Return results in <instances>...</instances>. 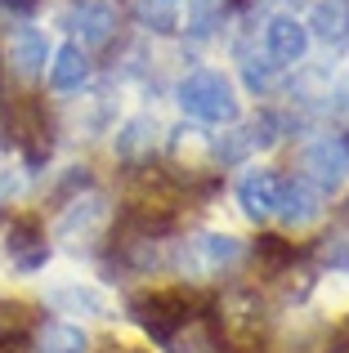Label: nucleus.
Listing matches in <instances>:
<instances>
[{
    "mask_svg": "<svg viewBox=\"0 0 349 353\" xmlns=\"http://www.w3.org/2000/svg\"><path fill=\"white\" fill-rule=\"evenodd\" d=\"M174 99L192 121L201 125H237L242 117V99H237V85L215 68H197L174 85Z\"/></svg>",
    "mask_w": 349,
    "mask_h": 353,
    "instance_id": "obj_1",
    "label": "nucleus"
},
{
    "mask_svg": "<svg viewBox=\"0 0 349 353\" xmlns=\"http://www.w3.org/2000/svg\"><path fill=\"white\" fill-rule=\"evenodd\" d=\"M327 99H332V112L336 117H349V77L336 85V94H327Z\"/></svg>",
    "mask_w": 349,
    "mask_h": 353,
    "instance_id": "obj_24",
    "label": "nucleus"
},
{
    "mask_svg": "<svg viewBox=\"0 0 349 353\" xmlns=\"http://www.w3.org/2000/svg\"><path fill=\"white\" fill-rule=\"evenodd\" d=\"M246 246L233 233H192L183 241H170L166 250V268H174L179 277H215L224 268L242 264Z\"/></svg>",
    "mask_w": 349,
    "mask_h": 353,
    "instance_id": "obj_2",
    "label": "nucleus"
},
{
    "mask_svg": "<svg viewBox=\"0 0 349 353\" xmlns=\"http://www.w3.org/2000/svg\"><path fill=\"white\" fill-rule=\"evenodd\" d=\"M36 9H41V0H0V14L9 18H32Z\"/></svg>",
    "mask_w": 349,
    "mask_h": 353,
    "instance_id": "obj_23",
    "label": "nucleus"
},
{
    "mask_svg": "<svg viewBox=\"0 0 349 353\" xmlns=\"http://www.w3.org/2000/svg\"><path fill=\"white\" fill-rule=\"evenodd\" d=\"M255 259H260V264H269L273 273H282V264H291V259H296V246H291V241H282V237H260V241H255Z\"/></svg>",
    "mask_w": 349,
    "mask_h": 353,
    "instance_id": "obj_21",
    "label": "nucleus"
},
{
    "mask_svg": "<svg viewBox=\"0 0 349 353\" xmlns=\"http://www.w3.org/2000/svg\"><path fill=\"white\" fill-rule=\"evenodd\" d=\"M305 27L318 41H345L349 36V0H314Z\"/></svg>",
    "mask_w": 349,
    "mask_h": 353,
    "instance_id": "obj_17",
    "label": "nucleus"
},
{
    "mask_svg": "<svg viewBox=\"0 0 349 353\" xmlns=\"http://www.w3.org/2000/svg\"><path fill=\"white\" fill-rule=\"evenodd\" d=\"M345 143H349V139H345Z\"/></svg>",
    "mask_w": 349,
    "mask_h": 353,
    "instance_id": "obj_26",
    "label": "nucleus"
},
{
    "mask_svg": "<svg viewBox=\"0 0 349 353\" xmlns=\"http://www.w3.org/2000/svg\"><path fill=\"white\" fill-rule=\"evenodd\" d=\"M309 41L314 36H309L305 18H296V14H278L264 27V50H269L273 68H300L305 54H309Z\"/></svg>",
    "mask_w": 349,
    "mask_h": 353,
    "instance_id": "obj_8",
    "label": "nucleus"
},
{
    "mask_svg": "<svg viewBox=\"0 0 349 353\" xmlns=\"http://www.w3.org/2000/svg\"><path fill=\"white\" fill-rule=\"evenodd\" d=\"M54 313H77V318H108V300L94 291V286H54L45 295Z\"/></svg>",
    "mask_w": 349,
    "mask_h": 353,
    "instance_id": "obj_15",
    "label": "nucleus"
},
{
    "mask_svg": "<svg viewBox=\"0 0 349 353\" xmlns=\"http://www.w3.org/2000/svg\"><path fill=\"white\" fill-rule=\"evenodd\" d=\"M59 23L77 36L72 45H81V50H103V45H112L117 27H121L117 23V9L108 5V0H81V5H68Z\"/></svg>",
    "mask_w": 349,
    "mask_h": 353,
    "instance_id": "obj_6",
    "label": "nucleus"
},
{
    "mask_svg": "<svg viewBox=\"0 0 349 353\" xmlns=\"http://www.w3.org/2000/svg\"><path fill=\"white\" fill-rule=\"evenodd\" d=\"M9 259H14L18 273H41L50 264V241H45V228L36 215H18L9 219Z\"/></svg>",
    "mask_w": 349,
    "mask_h": 353,
    "instance_id": "obj_10",
    "label": "nucleus"
},
{
    "mask_svg": "<svg viewBox=\"0 0 349 353\" xmlns=\"http://www.w3.org/2000/svg\"><path fill=\"white\" fill-rule=\"evenodd\" d=\"M112 228V201L103 192H81V197L63 201V215L54 224V241H63L68 250H94V241Z\"/></svg>",
    "mask_w": 349,
    "mask_h": 353,
    "instance_id": "obj_4",
    "label": "nucleus"
},
{
    "mask_svg": "<svg viewBox=\"0 0 349 353\" xmlns=\"http://www.w3.org/2000/svg\"><path fill=\"white\" fill-rule=\"evenodd\" d=\"M5 59H9L5 68L14 72L23 85H32V81L45 77L54 50H50V41H45V32H36V27H14V32H9V45H5Z\"/></svg>",
    "mask_w": 349,
    "mask_h": 353,
    "instance_id": "obj_7",
    "label": "nucleus"
},
{
    "mask_svg": "<svg viewBox=\"0 0 349 353\" xmlns=\"http://www.w3.org/2000/svg\"><path fill=\"white\" fill-rule=\"evenodd\" d=\"M90 81V54L81 50V45H59L50 59V90L54 94H72V90H81Z\"/></svg>",
    "mask_w": 349,
    "mask_h": 353,
    "instance_id": "obj_12",
    "label": "nucleus"
},
{
    "mask_svg": "<svg viewBox=\"0 0 349 353\" xmlns=\"http://www.w3.org/2000/svg\"><path fill=\"white\" fill-rule=\"evenodd\" d=\"M323 215H327V192H318L300 174L282 179V192H278V219L282 224L287 228H314Z\"/></svg>",
    "mask_w": 349,
    "mask_h": 353,
    "instance_id": "obj_9",
    "label": "nucleus"
},
{
    "mask_svg": "<svg viewBox=\"0 0 349 353\" xmlns=\"http://www.w3.org/2000/svg\"><path fill=\"white\" fill-rule=\"evenodd\" d=\"M157 117H148V112H139V117H130L121 130H117V157L121 161H139V157H152V148H157Z\"/></svg>",
    "mask_w": 349,
    "mask_h": 353,
    "instance_id": "obj_13",
    "label": "nucleus"
},
{
    "mask_svg": "<svg viewBox=\"0 0 349 353\" xmlns=\"http://www.w3.org/2000/svg\"><path fill=\"white\" fill-rule=\"evenodd\" d=\"M349 174V143L336 134H323L305 148L300 157V179H309L318 192H336Z\"/></svg>",
    "mask_w": 349,
    "mask_h": 353,
    "instance_id": "obj_5",
    "label": "nucleus"
},
{
    "mask_svg": "<svg viewBox=\"0 0 349 353\" xmlns=\"http://www.w3.org/2000/svg\"><path fill=\"white\" fill-rule=\"evenodd\" d=\"M224 18H228V0H188V27L183 32H188L192 45H206V41H215Z\"/></svg>",
    "mask_w": 349,
    "mask_h": 353,
    "instance_id": "obj_18",
    "label": "nucleus"
},
{
    "mask_svg": "<svg viewBox=\"0 0 349 353\" xmlns=\"http://www.w3.org/2000/svg\"><path fill=\"white\" fill-rule=\"evenodd\" d=\"M287 5H305V0H287Z\"/></svg>",
    "mask_w": 349,
    "mask_h": 353,
    "instance_id": "obj_25",
    "label": "nucleus"
},
{
    "mask_svg": "<svg viewBox=\"0 0 349 353\" xmlns=\"http://www.w3.org/2000/svg\"><path fill=\"white\" fill-rule=\"evenodd\" d=\"M278 192H282V174L278 170H246L237 179V206L246 219L264 224L278 215Z\"/></svg>",
    "mask_w": 349,
    "mask_h": 353,
    "instance_id": "obj_11",
    "label": "nucleus"
},
{
    "mask_svg": "<svg viewBox=\"0 0 349 353\" xmlns=\"http://www.w3.org/2000/svg\"><path fill=\"white\" fill-rule=\"evenodd\" d=\"M251 152H255V143H251V130L246 125H228L224 134L210 139V157H215L219 165H242Z\"/></svg>",
    "mask_w": 349,
    "mask_h": 353,
    "instance_id": "obj_19",
    "label": "nucleus"
},
{
    "mask_svg": "<svg viewBox=\"0 0 349 353\" xmlns=\"http://www.w3.org/2000/svg\"><path fill=\"white\" fill-rule=\"evenodd\" d=\"M130 318L143 327V336H148L152 345L166 349L192 318H201V313H192V295L188 291H143V295L130 300Z\"/></svg>",
    "mask_w": 349,
    "mask_h": 353,
    "instance_id": "obj_3",
    "label": "nucleus"
},
{
    "mask_svg": "<svg viewBox=\"0 0 349 353\" xmlns=\"http://www.w3.org/2000/svg\"><path fill=\"white\" fill-rule=\"evenodd\" d=\"M179 9H183V0H130L134 23L148 36H174L179 32Z\"/></svg>",
    "mask_w": 349,
    "mask_h": 353,
    "instance_id": "obj_16",
    "label": "nucleus"
},
{
    "mask_svg": "<svg viewBox=\"0 0 349 353\" xmlns=\"http://www.w3.org/2000/svg\"><path fill=\"white\" fill-rule=\"evenodd\" d=\"M323 259L332 268H341V273H349V237H336V246H323Z\"/></svg>",
    "mask_w": 349,
    "mask_h": 353,
    "instance_id": "obj_22",
    "label": "nucleus"
},
{
    "mask_svg": "<svg viewBox=\"0 0 349 353\" xmlns=\"http://www.w3.org/2000/svg\"><path fill=\"white\" fill-rule=\"evenodd\" d=\"M32 349L36 353H90V336L77 322H41L32 331Z\"/></svg>",
    "mask_w": 349,
    "mask_h": 353,
    "instance_id": "obj_14",
    "label": "nucleus"
},
{
    "mask_svg": "<svg viewBox=\"0 0 349 353\" xmlns=\"http://www.w3.org/2000/svg\"><path fill=\"white\" fill-rule=\"evenodd\" d=\"M278 72L282 68H273L269 59H246L242 63V77H246V90H251V94H269V90L278 85Z\"/></svg>",
    "mask_w": 349,
    "mask_h": 353,
    "instance_id": "obj_20",
    "label": "nucleus"
}]
</instances>
